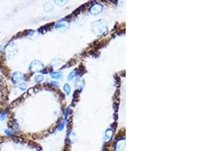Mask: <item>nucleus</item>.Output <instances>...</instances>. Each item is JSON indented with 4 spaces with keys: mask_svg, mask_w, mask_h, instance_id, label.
I'll return each mask as SVG.
<instances>
[{
    "mask_svg": "<svg viewBox=\"0 0 201 151\" xmlns=\"http://www.w3.org/2000/svg\"><path fill=\"white\" fill-rule=\"evenodd\" d=\"M17 53V48H16V45L14 42H10L7 47L5 48V55L8 56V57H11L15 56V55Z\"/></svg>",
    "mask_w": 201,
    "mask_h": 151,
    "instance_id": "obj_1",
    "label": "nucleus"
},
{
    "mask_svg": "<svg viewBox=\"0 0 201 151\" xmlns=\"http://www.w3.org/2000/svg\"><path fill=\"white\" fill-rule=\"evenodd\" d=\"M27 80V77L24 74L21 73L20 72H15L12 74L11 76V80L14 83H17L20 82L21 81H23V80Z\"/></svg>",
    "mask_w": 201,
    "mask_h": 151,
    "instance_id": "obj_2",
    "label": "nucleus"
},
{
    "mask_svg": "<svg viewBox=\"0 0 201 151\" xmlns=\"http://www.w3.org/2000/svg\"><path fill=\"white\" fill-rule=\"evenodd\" d=\"M7 114H8V110H4V111H2V113H0V119L2 120H4L5 119V117H6Z\"/></svg>",
    "mask_w": 201,
    "mask_h": 151,
    "instance_id": "obj_3",
    "label": "nucleus"
},
{
    "mask_svg": "<svg viewBox=\"0 0 201 151\" xmlns=\"http://www.w3.org/2000/svg\"><path fill=\"white\" fill-rule=\"evenodd\" d=\"M35 80L37 82H42V80H43V76H35Z\"/></svg>",
    "mask_w": 201,
    "mask_h": 151,
    "instance_id": "obj_4",
    "label": "nucleus"
},
{
    "mask_svg": "<svg viewBox=\"0 0 201 151\" xmlns=\"http://www.w3.org/2000/svg\"><path fill=\"white\" fill-rule=\"evenodd\" d=\"M5 133L9 137L12 136V133H11V132L9 129H5Z\"/></svg>",
    "mask_w": 201,
    "mask_h": 151,
    "instance_id": "obj_5",
    "label": "nucleus"
},
{
    "mask_svg": "<svg viewBox=\"0 0 201 151\" xmlns=\"http://www.w3.org/2000/svg\"><path fill=\"white\" fill-rule=\"evenodd\" d=\"M64 90L67 92V93H69V92H70V88H69V86H68V85H65L64 86Z\"/></svg>",
    "mask_w": 201,
    "mask_h": 151,
    "instance_id": "obj_6",
    "label": "nucleus"
},
{
    "mask_svg": "<svg viewBox=\"0 0 201 151\" xmlns=\"http://www.w3.org/2000/svg\"><path fill=\"white\" fill-rule=\"evenodd\" d=\"M19 87H20V88H21V90H25L26 88H27V86H26L24 83H22V84L19 85Z\"/></svg>",
    "mask_w": 201,
    "mask_h": 151,
    "instance_id": "obj_7",
    "label": "nucleus"
},
{
    "mask_svg": "<svg viewBox=\"0 0 201 151\" xmlns=\"http://www.w3.org/2000/svg\"><path fill=\"white\" fill-rule=\"evenodd\" d=\"M51 75H52V77H54V78H59V77H60V73H52Z\"/></svg>",
    "mask_w": 201,
    "mask_h": 151,
    "instance_id": "obj_8",
    "label": "nucleus"
},
{
    "mask_svg": "<svg viewBox=\"0 0 201 151\" xmlns=\"http://www.w3.org/2000/svg\"><path fill=\"white\" fill-rule=\"evenodd\" d=\"M80 11H81V9H78L76 11H74V12H73V14H74V15H78V14H79V12H80Z\"/></svg>",
    "mask_w": 201,
    "mask_h": 151,
    "instance_id": "obj_9",
    "label": "nucleus"
},
{
    "mask_svg": "<svg viewBox=\"0 0 201 151\" xmlns=\"http://www.w3.org/2000/svg\"><path fill=\"white\" fill-rule=\"evenodd\" d=\"M116 126H117V124L116 123H113V125H112V127H113V128H115V127H116Z\"/></svg>",
    "mask_w": 201,
    "mask_h": 151,
    "instance_id": "obj_10",
    "label": "nucleus"
},
{
    "mask_svg": "<svg viewBox=\"0 0 201 151\" xmlns=\"http://www.w3.org/2000/svg\"><path fill=\"white\" fill-rule=\"evenodd\" d=\"M0 151H2V150H1V148H0Z\"/></svg>",
    "mask_w": 201,
    "mask_h": 151,
    "instance_id": "obj_11",
    "label": "nucleus"
}]
</instances>
